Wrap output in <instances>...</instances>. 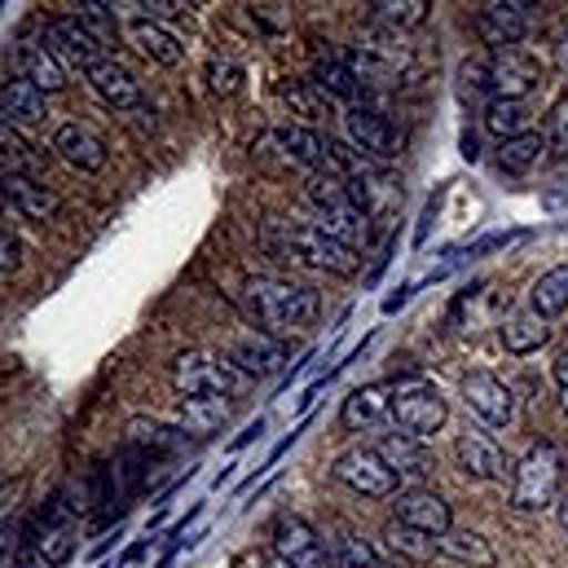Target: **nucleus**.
<instances>
[{
    "label": "nucleus",
    "mask_w": 568,
    "mask_h": 568,
    "mask_svg": "<svg viewBox=\"0 0 568 568\" xmlns=\"http://www.w3.org/2000/svg\"><path fill=\"white\" fill-rule=\"evenodd\" d=\"M4 199L27 216V221H58V212H62V199L44 185V181H36V176H9L4 172Z\"/></svg>",
    "instance_id": "aec40b11"
},
{
    "label": "nucleus",
    "mask_w": 568,
    "mask_h": 568,
    "mask_svg": "<svg viewBox=\"0 0 568 568\" xmlns=\"http://www.w3.org/2000/svg\"><path fill=\"white\" fill-rule=\"evenodd\" d=\"M436 556H445V560L467 565V568H494L498 565V556H494L489 538H480L476 529H454V525L436 538Z\"/></svg>",
    "instance_id": "b1692460"
},
{
    "label": "nucleus",
    "mask_w": 568,
    "mask_h": 568,
    "mask_svg": "<svg viewBox=\"0 0 568 568\" xmlns=\"http://www.w3.org/2000/svg\"><path fill=\"white\" fill-rule=\"evenodd\" d=\"M454 458H458L463 476H471V480H498V476H507V454L485 432H458Z\"/></svg>",
    "instance_id": "f3484780"
},
{
    "label": "nucleus",
    "mask_w": 568,
    "mask_h": 568,
    "mask_svg": "<svg viewBox=\"0 0 568 568\" xmlns=\"http://www.w3.org/2000/svg\"><path fill=\"white\" fill-rule=\"evenodd\" d=\"M331 471H335L339 485H348V489L362 494V498H388V494H397V485H402V476L388 467V458H384L375 445H353V449H344V454L331 463Z\"/></svg>",
    "instance_id": "6e6552de"
},
{
    "label": "nucleus",
    "mask_w": 568,
    "mask_h": 568,
    "mask_svg": "<svg viewBox=\"0 0 568 568\" xmlns=\"http://www.w3.org/2000/svg\"><path fill=\"white\" fill-rule=\"evenodd\" d=\"M529 308L538 317H560L568 308V265L560 270H547L538 283L529 286Z\"/></svg>",
    "instance_id": "cd10ccee"
},
{
    "label": "nucleus",
    "mask_w": 568,
    "mask_h": 568,
    "mask_svg": "<svg viewBox=\"0 0 568 568\" xmlns=\"http://www.w3.org/2000/svg\"><path fill=\"white\" fill-rule=\"evenodd\" d=\"M397 427L410 436V440H427V436H436L445 419H449V410H445V397L436 393V384H427V379H406V384H397L393 388V410H388Z\"/></svg>",
    "instance_id": "0eeeda50"
},
{
    "label": "nucleus",
    "mask_w": 568,
    "mask_h": 568,
    "mask_svg": "<svg viewBox=\"0 0 568 568\" xmlns=\"http://www.w3.org/2000/svg\"><path fill=\"white\" fill-rule=\"evenodd\" d=\"M283 98L300 111V115H308V120H317V115H331V93H322L313 80H300V84H283Z\"/></svg>",
    "instance_id": "f704fd0d"
},
{
    "label": "nucleus",
    "mask_w": 568,
    "mask_h": 568,
    "mask_svg": "<svg viewBox=\"0 0 568 568\" xmlns=\"http://www.w3.org/2000/svg\"><path fill=\"white\" fill-rule=\"evenodd\" d=\"M49 49L62 58V67L71 62V67H93L98 58H102V40H98V31L80 18V13H62V18H53L49 22Z\"/></svg>",
    "instance_id": "2eb2a0df"
},
{
    "label": "nucleus",
    "mask_w": 568,
    "mask_h": 568,
    "mask_svg": "<svg viewBox=\"0 0 568 568\" xmlns=\"http://www.w3.org/2000/svg\"><path fill=\"white\" fill-rule=\"evenodd\" d=\"M388 410H393V388H388V384H362V388H353V393L344 397L339 424L348 427V432H362V427L379 424Z\"/></svg>",
    "instance_id": "4be33fe9"
},
{
    "label": "nucleus",
    "mask_w": 568,
    "mask_h": 568,
    "mask_svg": "<svg viewBox=\"0 0 568 568\" xmlns=\"http://www.w3.org/2000/svg\"><path fill=\"white\" fill-rule=\"evenodd\" d=\"M0 159L9 163V176H22V168H31V150L18 138V129H0Z\"/></svg>",
    "instance_id": "c9c22d12"
},
{
    "label": "nucleus",
    "mask_w": 568,
    "mask_h": 568,
    "mask_svg": "<svg viewBox=\"0 0 568 568\" xmlns=\"http://www.w3.org/2000/svg\"><path fill=\"white\" fill-rule=\"evenodd\" d=\"M261 247L295 270H317V274H357L362 256L344 247L339 239L322 234L313 221H265L261 225Z\"/></svg>",
    "instance_id": "f257e3e1"
},
{
    "label": "nucleus",
    "mask_w": 568,
    "mask_h": 568,
    "mask_svg": "<svg viewBox=\"0 0 568 568\" xmlns=\"http://www.w3.org/2000/svg\"><path fill=\"white\" fill-rule=\"evenodd\" d=\"M534 22H538L534 4H525V0H494V4H485L476 13V36L494 53H503V49H516L534 31Z\"/></svg>",
    "instance_id": "1a4fd4ad"
},
{
    "label": "nucleus",
    "mask_w": 568,
    "mask_h": 568,
    "mask_svg": "<svg viewBox=\"0 0 568 568\" xmlns=\"http://www.w3.org/2000/svg\"><path fill=\"white\" fill-rule=\"evenodd\" d=\"M53 150H58V159H67L75 172H102V168L111 163L106 138H102L98 129H89V124H62V129L53 133Z\"/></svg>",
    "instance_id": "dca6fc26"
},
{
    "label": "nucleus",
    "mask_w": 568,
    "mask_h": 568,
    "mask_svg": "<svg viewBox=\"0 0 568 568\" xmlns=\"http://www.w3.org/2000/svg\"><path fill=\"white\" fill-rule=\"evenodd\" d=\"M243 379H247V375H243L230 357H221V353H203V348H194V353H181V357L172 362V384H176L181 397H207V402H221V397H234Z\"/></svg>",
    "instance_id": "20e7f679"
},
{
    "label": "nucleus",
    "mask_w": 568,
    "mask_h": 568,
    "mask_svg": "<svg viewBox=\"0 0 568 568\" xmlns=\"http://www.w3.org/2000/svg\"><path fill=\"white\" fill-rule=\"evenodd\" d=\"M225 424V406L207 397H181V427L185 432H216Z\"/></svg>",
    "instance_id": "72a5a7b5"
},
{
    "label": "nucleus",
    "mask_w": 568,
    "mask_h": 568,
    "mask_svg": "<svg viewBox=\"0 0 568 568\" xmlns=\"http://www.w3.org/2000/svg\"><path fill=\"white\" fill-rule=\"evenodd\" d=\"M547 335H551V326H547V317H538L534 308H516V313L503 322V348L516 353V357L538 353V348L547 344Z\"/></svg>",
    "instance_id": "a878e982"
},
{
    "label": "nucleus",
    "mask_w": 568,
    "mask_h": 568,
    "mask_svg": "<svg viewBox=\"0 0 568 568\" xmlns=\"http://www.w3.org/2000/svg\"><path fill=\"white\" fill-rule=\"evenodd\" d=\"M84 75H89L93 98H98V102H106L111 111H142L145 106L142 80H138L124 62H115V58H98Z\"/></svg>",
    "instance_id": "f8f14e48"
},
{
    "label": "nucleus",
    "mask_w": 568,
    "mask_h": 568,
    "mask_svg": "<svg viewBox=\"0 0 568 568\" xmlns=\"http://www.w3.org/2000/svg\"><path fill=\"white\" fill-rule=\"evenodd\" d=\"M551 379H556V393H560V406L568 410V353L556 357V366H551Z\"/></svg>",
    "instance_id": "ea45409f"
},
{
    "label": "nucleus",
    "mask_w": 568,
    "mask_h": 568,
    "mask_svg": "<svg viewBox=\"0 0 568 568\" xmlns=\"http://www.w3.org/2000/svg\"><path fill=\"white\" fill-rule=\"evenodd\" d=\"M485 129H489L498 142L525 138V133H534V111H529L525 102H489V106H485Z\"/></svg>",
    "instance_id": "bb28decb"
},
{
    "label": "nucleus",
    "mask_w": 568,
    "mask_h": 568,
    "mask_svg": "<svg viewBox=\"0 0 568 568\" xmlns=\"http://www.w3.org/2000/svg\"><path fill=\"white\" fill-rule=\"evenodd\" d=\"M463 402H467V410H471L476 419H485L489 427H507L511 415H516L511 388H507L498 375H489V371H471V375L463 379Z\"/></svg>",
    "instance_id": "ddd939ff"
},
{
    "label": "nucleus",
    "mask_w": 568,
    "mask_h": 568,
    "mask_svg": "<svg viewBox=\"0 0 568 568\" xmlns=\"http://www.w3.org/2000/svg\"><path fill=\"white\" fill-rule=\"evenodd\" d=\"M344 129H348L353 150L366 154L371 163H388V159L402 154V133H397V124H393L388 115L371 111V106H353V111L344 115Z\"/></svg>",
    "instance_id": "9d476101"
},
{
    "label": "nucleus",
    "mask_w": 568,
    "mask_h": 568,
    "mask_svg": "<svg viewBox=\"0 0 568 568\" xmlns=\"http://www.w3.org/2000/svg\"><path fill=\"white\" fill-rule=\"evenodd\" d=\"M335 560H339V568H384V560L375 556V547H371L357 529H339V538H335Z\"/></svg>",
    "instance_id": "2f4dec72"
},
{
    "label": "nucleus",
    "mask_w": 568,
    "mask_h": 568,
    "mask_svg": "<svg viewBox=\"0 0 568 568\" xmlns=\"http://www.w3.org/2000/svg\"><path fill=\"white\" fill-rule=\"evenodd\" d=\"M556 520H560V529L568 534V485L560 489V498H556Z\"/></svg>",
    "instance_id": "79ce46f5"
},
{
    "label": "nucleus",
    "mask_w": 568,
    "mask_h": 568,
    "mask_svg": "<svg viewBox=\"0 0 568 568\" xmlns=\"http://www.w3.org/2000/svg\"><path fill=\"white\" fill-rule=\"evenodd\" d=\"M560 454H556V445H534L525 458H520V467H516V485H511V507H520V511H542V507H556V498H560Z\"/></svg>",
    "instance_id": "39448f33"
},
{
    "label": "nucleus",
    "mask_w": 568,
    "mask_h": 568,
    "mask_svg": "<svg viewBox=\"0 0 568 568\" xmlns=\"http://www.w3.org/2000/svg\"><path fill=\"white\" fill-rule=\"evenodd\" d=\"M313 84L322 89V93H331V98H353L357 93V75H353V62H344V58H322L317 67H313Z\"/></svg>",
    "instance_id": "c756f323"
},
{
    "label": "nucleus",
    "mask_w": 568,
    "mask_h": 568,
    "mask_svg": "<svg viewBox=\"0 0 568 568\" xmlns=\"http://www.w3.org/2000/svg\"><path fill=\"white\" fill-rule=\"evenodd\" d=\"M427 0H379V4H371V13L384 22V27H419V22H427Z\"/></svg>",
    "instance_id": "473e14b6"
},
{
    "label": "nucleus",
    "mask_w": 568,
    "mask_h": 568,
    "mask_svg": "<svg viewBox=\"0 0 568 568\" xmlns=\"http://www.w3.org/2000/svg\"><path fill=\"white\" fill-rule=\"evenodd\" d=\"M388 538H393V547H406L410 556H432L436 551V538H427L419 529H406V525H393Z\"/></svg>",
    "instance_id": "e433bc0d"
},
{
    "label": "nucleus",
    "mask_w": 568,
    "mask_h": 568,
    "mask_svg": "<svg viewBox=\"0 0 568 568\" xmlns=\"http://www.w3.org/2000/svg\"><path fill=\"white\" fill-rule=\"evenodd\" d=\"M547 145L568 154V93L551 106V129H547Z\"/></svg>",
    "instance_id": "4c0bfd02"
},
{
    "label": "nucleus",
    "mask_w": 568,
    "mask_h": 568,
    "mask_svg": "<svg viewBox=\"0 0 568 568\" xmlns=\"http://www.w3.org/2000/svg\"><path fill=\"white\" fill-rule=\"evenodd\" d=\"M542 154H547V138H542V133H525V138H511V142L498 145V168L520 176V172L538 168Z\"/></svg>",
    "instance_id": "c85d7f7f"
},
{
    "label": "nucleus",
    "mask_w": 568,
    "mask_h": 568,
    "mask_svg": "<svg viewBox=\"0 0 568 568\" xmlns=\"http://www.w3.org/2000/svg\"><path fill=\"white\" fill-rule=\"evenodd\" d=\"M18 270V243L0 230V274H13Z\"/></svg>",
    "instance_id": "58836bf2"
},
{
    "label": "nucleus",
    "mask_w": 568,
    "mask_h": 568,
    "mask_svg": "<svg viewBox=\"0 0 568 568\" xmlns=\"http://www.w3.org/2000/svg\"><path fill=\"white\" fill-rule=\"evenodd\" d=\"M375 449L388 458V467H393L397 476H402V471H432V458H427L410 436H384Z\"/></svg>",
    "instance_id": "7c9ffc66"
},
{
    "label": "nucleus",
    "mask_w": 568,
    "mask_h": 568,
    "mask_svg": "<svg viewBox=\"0 0 568 568\" xmlns=\"http://www.w3.org/2000/svg\"><path fill=\"white\" fill-rule=\"evenodd\" d=\"M44 111V93L31 80H4L0 84V129H22V124H40Z\"/></svg>",
    "instance_id": "412c9836"
},
{
    "label": "nucleus",
    "mask_w": 568,
    "mask_h": 568,
    "mask_svg": "<svg viewBox=\"0 0 568 568\" xmlns=\"http://www.w3.org/2000/svg\"><path fill=\"white\" fill-rule=\"evenodd\" d=\"M129 40H133V49H138L142 58L159 62V67H181V58H185L181 40H176L168 27L145 22V18H133V22H129Z\"/></svg>",
    "instance_id": "393cba45"
},
{
    "label": "nucleus",
    "mask_w": 568,
    "mask_h": 568,
    "mask_svg": "<svg viewBox=\"0 0 568 568\" xmlns=\"http://www.w3.org/2000/svg\"><path fill=\"white\" fill-rule=\"evenodd\" d=\"M304 203H308L313 225H317L322 234L339 239V243L353 247V252H357V243H366V234H371L366 221H371V216L357 207V199L348 194V185H344L339 176L313 172V176L304 181Z\"/></svg>",
    "instance_id": "7ed1b4c3"
},
{
    "label": "nucleus",
    "mask_w": 568,
    "mask_h": 568,
    "mask_svg": "<svg viewBox=\"0 0 568 568\" xmlns=\"http://www.w3.org/2000/svg\"><path fill=\"white\" fill-rule=\"evenodd\" d=\"M18 62H22V80H31L40 93H62L67 89V67H62V58L49 44L27 40L18 49Z\"/></svg>",
    "instance_id": "5701e85b"
},
{
    "label": "nucleus",
    "mask_w": 568,
    "mask_h": 568,
    "mask_svg": "<svg viewBox=\"0 0 568 568\" xmlns=\"http://www.w3.org/2000/svg\"><path fill=\"white\" fill-rule=\"evenodd\" d=\"M556 67H560V75L568 80V27L560 31V40H556Z\"/></svg>",
    "instance_id": "a19ab883"
},
{
    "label": "nucleus",
    "mask_w": 568,
    "mask_h": 568,
    "mask_svg": "<svg viewBox=\"0 0 568 568\" xmlns=\"http://www.w3.org/2000/svg\"><path fill=\"white\" fill-rule=\"evenodd\" d=\"M384 568H388V565H384Z\"/></svg>",
    "instance_id": "37998d69"
},
{
    "label": "nucleus",
    "mask_w": 568,
    "mask_h": 568,
    "mask_svg": "<svg viewBox=\"0 0 568 568\" xmlns=\"http://www.w3.org/2000/svg\"><path fill=\"white\" fill-rule=\"evenodd\" d=\"M274 560H283L286 568H331L322 538L300 516H283L274 525Z\"/></svg>",
    "instance_id": "4468645a"
},
{
    "label": "nucleus",
    "mask_w": 568,
    "mask_h": 568,
    "mask_svg": "<svg viewBox=\"0 0 568 568\" xmlns=\"http://www.w3.org/2000/svg\"><path fill=\"white\" fill-rule=\"evenodd\" d=\"M230 362H234L247 379H270V375L286 371V348H283V339H274V335H265V331H252V335H239V339H234Z\"/></svg>",
    "instance_id": "a211bd4d"
},
{
    "label": "nucleus",
    "mask_w": 568,
    "mask_h": 568,
    "mask_svg": "<svg viewBox=\"0 0 568 568\" xmlns=\"http://www.w3.org/2000/svg\"><path fill=\"white\" fill-rule=\"evenodd\" d=\"M252 150L274 154V159H283V163H291V168H304L308 176H313V172H326V142H322L313 129H300V124L261 133Z\"/></svg>",
    "instance_id": "9b49d317"
},
{
    "label": "nucleus",
    "mask_w": 568,
    "mask_h": 568,
    "mask_svg": "<svg viewBox=\"0 0 568 568\" xmlns=\"http://www.w3.org/2000/svg\"><path fill=\"white\" fill-rule=\"evenodd\" d=\"M247 313L256 317V326H265V335L283 339L295 331H308L317 317H322V295L313 286L291 283V278H252L247 291Z\"/></svg>",
    "instance_id": "f03ea898"
},
{
    "label": "nucleus",
    "mask_w": 568,
    "mask_h": 568,
    "mask_svg": "<svg viewBox=\"0 0 568 568\" xmlns=\"http://www.w3.org/2000/svg\"><path fill=\"white\" fill-rule=\"evenodd\" d=\"M480 80L489 102H525V93L542 84V62L525 49H503L480 58Z\"/></svg>",
    "instance_id": "423d86ee"
},
{
    "label": "nucleus",
    "mask_w": 568,
    "mask_h": 568,
    "mask_svg": "<svg viewBox=\"0 0 568 568\" xmlns=\"http://www.w3.org/2000/svg\"><path fill=\"white\" fill-rule=\"evenodd\" d=\"M397 525L419 529L427 538H440L449 529V503L436 489H406L397 498Z\"/></svg>",
    "instance_id": "6ab92c4d"
}]
</instances>
